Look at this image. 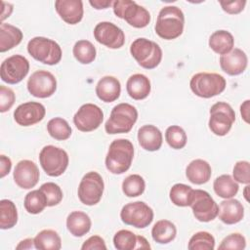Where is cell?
Instances as JSON below:
<instances>
[{"instance_id": "f546056e", "label": "cell", "mask_w": 250, "mask_h": 250, "mask_svg": "<svg viewBox=\"0 0 250 250\" xmlns=\"http://www.w3.org/2000/svg\"><path fill=\"white\" fill-rule=\"evenodd\" d=\"M213 188L218 196L228 199L232 198L238 192L239 186L230 175L224 174L215 179Z\"/></svg>"}, {"instance_id": "30bf717a", "label": "cell", "mask_w": 250, "mask_h": 250, "mask_svg": "<svg viewBox=\"0 0 250 250\" xmlns=\"http://www.w3.org/2000/svg\"><path fill=\"white\" fill-rule=\"evenodd\" d=\"M104 189L102 176L95 171L88 172L80 181L77 194L79 200L88 206L96 205L100 202Z\"/></svg>"}, {"instance_id": "d6a6232c", "label": "cell", "mask_w": 250, "mask_h": 250, "mask_svg": "<svg viewBox=\"0 0 250 250\" xmlns=\"http://www.w3.org/2000/svg\"><path fill=\"white\" fill-rule=\"evenodd\" d=\"M18 222V211L15 203L9 199L0 201V228L9 229L16 226Z\"/></svg>"}, {"instance_id": "9c48e42d", "label": "cell", "mask_w": 250, "mask_h": 250, "mask_svg": "<svg viewBox=\"0 0 250 250\" xmlns=\"http://www.w3.org/2000/svg\"><path fill=\"white\" fill-rule=\"evenodd\" d=\"M234 121L235 112L229 104L218 102L211 106L208 126L215 135L226 136L231 129Z\"/></svg>"}, {"instance_id": "7bdbcfd3", "label": "cell", "mask_w": 250, "mask_h": 250, "mask_svg": "<svg viewBox=\"0 0 250 250\" xmlns=\"http://www.w3.org/2000/svg\"><path fill=\"white\" fill-rule=\"evenodd\" d=\"M233 179L235 182L240 184L248 185L250 183V164L246 160L237 161L234 164L232 171Z\"/></svg>"}, {"instance_id": "816d5d0a", "label": "cell", "mask_w": 250, "mask_h": 250, "mask_svg": "<svg viewBox=\"0 0 250 250\" xmlns=\"http://www.w3.org/2000/svg\"><path fill=\"white\" fill-rule=\"evenodd\" d=\"M136 249H150L148 241L142 235H137V244Z\"/></svg>"}, {"instance_id": "277c9868", "label": "cell", "mask_w": 250, "mask_h": 250, "mask_svg": "<svg viewBox=\"0 0 250 250\" xmlns=\"http://www.w3.org/2000/svg\"><path fill=\"white\" fill-rule=\"evenodd\" d=\"M226 79L219 73L198 72L194 74L189 82L190 90L200 98L209 99L225 91Z\"/></svg>"}, {"instance_id": "f5cc1de1", "label": "cell", "mask_w": 250, "mask_h": 250, "mask_svg": "<svg viewBox=\"0 0 250 250\" xmlns=\"http://www.w3.org/2000/svg\"><path fill=\"white\" fill-rule=\"evenodd\" d=\"M249 189V186L247 185L246 187H245V189H244V197H245V199H246V201H249V198H248V193H247V190Z\"/></svg>"}, {"instance_id": "f907efd6", "label": "cell", "mask_w": 250, "mask_h": 250, "mask_svg": "<svg viewBox=\"0 0 250 250\" xmlns=\"http://www.w3.org/2000/svg\"><path fill=\"white\" fill-rule=\"evenodd\" d=\"M35 248L34 246V239L32 238H26L21 240L18 245H17V249H31V248Z\"/></svg>"}, {"instance_id": "f35d334b", "label": "cell", "mask_w": 250, "mask_h": 250, "mask_svg": "<svg viewBox=\"0 0 250 250\" xmlns=\"http://www.w3.org/2000/svg\"><path fill=\"white\" fill-rule=\"evenodd\" d=\"M165 140L172 148L181 149L187 145V134L182 127L172 125L166 129Z\"/></svg>"}, {"instance_id": "8d00e7d4", "label": "cell", "mask_w": 250, "mask_h": 250, "mask_svg": "<svg viewBox=\"0 0 250 250\" xmlns=\"http://www.w3.org/2000/svg\"><path fill=\"white\" fill-rule=\"evenodd\" d=\"M146 188V183L142 176L138 174L129 175L122 183V191L128 197H137L143 194Z\"/></svg>"}, {"instance_id": "6da1fadb", "label": "cell", "mask_w": 250, "mask_h": 250, "mask_svg": "<svg viewBox=\"0 0 250 250\" xmlns=\"http://www.w3.org/2000/svg\"><path fill=\"white\" fill-rule=\"evenodd\" d=\"M184 25L185 16L183 11L177 6H165L158 13L154 29L162 39L173 40L182 35Z\"/></svg>"}, {"instance_id": "74e56055", "label": "cell", "mask_w": 250, "mask_h": 250, "mask_svg": "<svg viewBox=\"0 0 250 250\" xmlns=\"http://www.w3.org/2000/svg\"><path fill=\"white\" fill-rule=\"evenodd\" d=\"M189 250H213L215 248V238L207 231L194 233L188 244Z\"/></svg>"}, {"instance_id": "4dcf8cb0", "label": "cell", "mask_w": 250, "mask_h": 250, "mask_svg": "<svg viewBox=\"0 0 250 250\" xmlns=\"http://www.w3.org/2000/svg\"><path fill=\"white\" fill-rule=\"evenodd\" d=\"M34 246L39 250H60L62 239L54 229H43L34 237Z\"/></svg>"}, {"instance_id": "d4e9b609", "label": "cell", "mask_w": 250, "mask_h": 250, "mask_svg": "<svg viewBox=\"0 0 250 250\" xmlns=\"http://www.w3.org/2000/svg\"><path fill=\"white\" fill-rule=\"evenodd\" d=\"M212 175L210 164L203 159H194L187 166L186 176L188 180L194 185H203L207 183Z\"/></svg>"}, {"instance_id": "5bb4252c", "label": "cell", "mask_w": 250, "mask_h": 250, "mask_svg": "<svg viewBox=\"0 0 250 250\" xmlns=\"http://www.w3.org/2000/svg\"><path fill=\"white\" fill-rule=\"evenodd\" d=\"M27 90L33 97L49 98L57 90V79L50 71L37 70L28 78Z\"/></svg>"}, {"instance_id": "1f68e13d", "label": "cell", "mask_w": 250, "mask_h": 250, "mask_svg": "<svg viewBox=\"0 0 250 250\" xmlns=\"http://www.w3.org/2000/svg\"><path fill=\"white\" fill-rule=\"evenodd\" d=\"M194 189L185 184H175L169 192L170 200L179 207L190 206L193 199Z\"/></svg>"}, {"instance_id": "7c38bea8", "label": "cell", "mask_w": 250, "mask_h": 250, "mask_svg": "<svg viewBox=\"0 0 250 250\" xmlns=\"http://www.w3.org/2000/svg\"><path fill=\"white\" fill-rule=\"evenodd\" d=\"M29 71V62L21 55H13L3 61L0 66L1 79L8 84L20 83Z\"/></svg>"}, {"instance_id": "484cf974", "label": "cell", "mask_w": 250, "mask_h": 250, "mask_svg": "<svg viewBox=\"0 0 250 250\" xmlns=\"http://www.w3.org/2000/svg\"><path fill=\"white\" fill-rule=\"evenodd\" d=\"M92 226L90 217L82 211H73L66 218V228L75 237H81L89 232Z\"/></svg>"}, {"instance_id": "7dc6e473", "label": "cell", "mask_w": 250, "mask_h": 250, "mask_svg": "<svg viewBox=\"0 0 250 250\" xmlns=\"http://www.w3.org/2000/svg\"><path fill=\"white\" fill-rule=\"evenodd\" d=\"M12 168V161L11 159L2 154L0 155V177L4 178L6 175H8Z\"/></svg>"}, {"instance_id": "b9f144b4", "label": "cell", "mask_w": 250, "mask_h": 250, "mask_svg": "<svg viewBox=\"0 0 250 250\" xmlns=\"http://www.w3.org/2000/svg\"><path fill=\"white\" fill-rule=\"evenodd\" d=\"M246 246V239L245 237L238 233H230L228 236H226L221 244L219 245V249L220 250H227V249H234V250H240V249H244Z\"/></svg>"}, {"instance_id": "ab89813d", "label": "cell", "mask_w": 250, "mask_h": 250, "mask_svg": "<svg viewBox=\"0 0 250 250\" xmlns=\"http://www.w3.org/2000/svg\"><path fill=\"white\" fill-rule=\"evenodd\" d=\"M113 244L117 250H134L137 244V235L128 229H120L113 236Z\"/></svg>"}, {"instance_id": "8fae6325", "label": "cell", "mask_w": 250, "mask_h": 250, "mask_svg": "<svg viewBox=\"0 0 250 250\" xmlns=\"http://www.w3.org/2000/svg\"><path fill=\"white\" fill-rule=\"evenodd\" d=\"M121 221L137 229L148 227L153 220L152 209L143 201L130 202L124 205L120 211Z\"/></svg>"}, {"instance_id": "44dd1931", "label": "cell", "mask_w": 250, "mask_h": 250, "mask_svg": "<svg viewBox=\"0 0 250 250\" xmlns=\"http://www.w3.org/2000/svg\"><path fill=\"white\" fill-rule=\"evenodd\" d=\"M218 216L224 224L234 225L243 219L244 207L239 200L228 198L220 203Z\"/></svg>"}, {"instance_id": "4316f807", "label": "cell", "mask_w": 250, "mask_h": 250, "mask_svg": "<svg viewBox=\"0 0 250 250\" xmlns=\"http://www.w3.org/2000/svg\"><path fill=\"white\" fill-rule=\"evenodd\" d=\"M22 32L20 28L10 23L0 24V52L4 53L19 45L22 40Z\"/></svg>"}, {"instance_id": "681fc988", "label": "cell", "mask_w": 250, "mask_h": 250, "mask_svg": "<svg viewBox=\"0 0 250 250\" xmlns=\"http://www.w3.org/2000/svg\"><path fill=\"white\" fill-rule=\"evenodd\" d=\"M249 104H250V101L249 100H246L241 105H240V113H241V116L243 118V120L246 122V123H249Z\"/></svg>"}, {"instance_id": "e575fe53", "label": "cell", "mask_w": 250, "mask_h": 250, "mask_svg": "<svg viewBox=\"0 0 250 250\" xmlns=\"http://www.w3.org/2000/svg\"><path fill=\"white\" fill-rule=\"evenodd\" d=\"M47 131L53 139L58 141L67 140L72 132L68 122L62 117H55L49 120L47 124Z\"/></svg>"}, {"instance_id": "e0dca14e", "label": "cell", "mask_w": 250, "mask_h": 250, "mask_svg": "<svg viewBox=\"0 0 250 250\" xmlns=\"http://www.w3.org/2000/svg\"><path fill=\"white\" fill-rule=\"evenodd\" d=\"M45 106L37 102H27L20 104L14 111V119L21 126L34 125L45 117Z\"/></svg>"}, {"instance_id": "8992f818", "label": "cell", "mask_w": 250, "mask_h": 250, "mask_svg": "<svg viewBox=\"0 0 250 250\" xmlns=\"http://www.w3.org/2000/svg\"><path fill=\"white\" fill-rule=\"evenodd\" d=\"M27 52L34 60L48 65L59 63L62 56V49L56 41L42 36L28 41Z\"/></svg>"}, {"instance_id": "60d3db41", "label": "cell", "mask_w": 250, "mask_h": 250, "mask_svg": "<svg viewBox=\"0 0 250 250\" xmlns=\"http://www.w3.org/2000/svg\"><path fill=\"white\" fill-rule=\"evenodd\" d=\"M39 189L44 193V195L46 197L47 206L52 207V206H56L59 203H61L63 195H62V191L60 186H58L57 184L48 182V183L43 184Z\"/></svg>"}, {"instance_id": "83f0119b", "label": "cell", "mask_w": 250, "mask_h": 250, "mask_svg": "<svg viewBox=\"0 0 250 250\" xmlns=\"http://www.w3.org/2000/svg\"><path fill=\"white\" fill-rule=\"evenodd\" d=\"M208 44L215 53L223 56L233 49L234 38L232 34L227 30H217L210 35Z\"/></svg>"}, {"instance_id": "9a60e30c", "label": "cell", "mask_w": 250, "mask_h": 250, "mask_svg": "<svg viewBox=\"0 0 250 250\" xmlns=\"http://www.w3.org/2000/svg\"><path fill=\"white\" fill-rule=\"evenodd\" d=\"M103 120V110L94 104H82L73 116V123L81 132H91L98 129Z\"/></svg>"}, {"instance_id": "cb8c5ba5", "label": "cell", "mask_w": 250, "mask_h": 250, "mask_svg": "<svg viewBox=\"0 0 250 250\" xmlns=\"http://www.w3.org/2000/svg\"><path fill=\"white\" fill-rule=\"evenodd\" d=\"M126 90L128 95L136 101L146 99L151 90L149 79L142 74L136 73L131 75L126 83Z\"/></svg>"}, {"instance_id": "ee69618b", "label": "cell", "mask_w": 250, "mask_h": 250, "mask_svg": "<svg viewBox=\"0 0 250 250\" xmlns=\"http://www.w3.org/2000/svg\"><path fill=\"white\" fill-rule=\"evenodd\" d=\"M16 100L14 91L4 85L0 86V112H6L9 110Z\"/></svg>"}, {"instance_id": "ac0fdd59", "label": "cell", "mask_w": 250, "mask_h": 250, "mask_svg": "<svg viewBox=\"0 0 250 250\" xmlns=\"http://www.w3.org/2000/svg\"><path fill=\"white\" fill-rule=\"evenodd\" d=\"M14 181L23 189H29L34 188L40 177V173L37 165L31 160H21L18 162L14 169Z\"/></svg>"}, {"instance_id": "836d02e7", "label": "cell", "mask_w": 250, "mask_h": 250, "mask_svg": "<svg viewBox=\"0 0 250 250\" xmlns=\"http://www.w3.org/2000/svg\"><path fill=\"white\" fill-rule=\"evenodd\" d=\"M74 58L82 64H89L96 59V48L88 40L77 41L72 50Z\"/></svg>"}, {"instance_id": "ba28073f", "label": "cell", "mask_w": 250, "mask_h": 250, "mask_svg": "<svg viewBox=\"0 0 250 250\" xmlns=\"http://www.w3.org/2000/svg\"><path fill=\"white\" fill-rule=\"evenodd\" d=\"M67 152L58 146H45L39 153V162L42 169L50 177H59L68 166Z\"/></svg>"}, {"instance_id": "c3c4849f", "label": "cell", "mask_w": 250, "mask_h": 250, "mask_svg": "<svg viewBox=\"0 0 250 250\" xmlns=\"http://www.w3.org/2000/svg\"><path fill=\"white\" fill-rule=\"evenodd\" d=\"M90 5L92 7H94L97 10H102V9H106L108 8L110 5H112V1L110 0H104V1H101V0H90L89 1Z\"/></svg>"}, {"instance_id": "52a82bcc", "label": "cell", "mask_w": 250, "mask_h": 250, "mask_svg": "<svg viewBox=\"0 0 250 250\" xmlns=\"http://www.w3.org/2000/svg\"><path fill=\"white\" fill-rule=\"evenodd\" d=\"M113 13L119 19L136 28H144L150 21L149 12L132 0H115L112 2Z\"/></svg>"}, {"instance_id": "4fadbf2b", "label": "cell", "mask_w": 250, "mask_h": 250, "mask_svg": "<svg viewBox=\"0 0 250 250\" xmlns=\"http://www.w3.org/2000/svg\"><path fill=\"white\" fill-rule=\"evenodd\" d=\"M190 207L195 219L203 223L213 221L219 212V206L215 200L206 190L202 189H194Z\"/></svg>"}, {"instance_id": "ffe728a7", "label": "cell", "mask_w": 250, "mask_h": 250, "mask_svg": "<svg viewBox=\"0 0 250 250\" xmlns=\"http://www.w3.org/2000/svg\"><path fill=\"white\" fill-rule=\"evenodd\" d=\"M55 9L61 19L68 24L81 21L84 14L83 2L80 0H57Z\"/></svg>"}, {"instance_id": "7402d4cb", "label": "cell", "mask_w": 250, "mask_h": 250, "mask_svg": "<svg viewBox=\"0 0 250 250\" xmlns=\"http://www.w3.org/2000/svg\"><path fill=\"white\" fill-rule=\"evenodd\" d=\"M121 93V84L119 80L110 75L101 78L96 85L97 97L104 103H112L116 101Z\"/></svg>"}, {"instance_id": "f6af8a7d", "label": "cell", "mask_w": 250, "mask_h": 250, "mask_svg": "<svg viewBox=\"0 0 250 250\" xmlns=\"http://www.w3.org/2000/svg\"><path fill=\"white\" fill-rule=\"evenodd\" d=\"M220 5L226 13H228L229 15H236V14L241 13L244 10L246 1L245 0L220 1Z\"/></svg>"}, {"instance_id": "bcb514c9", "label": "cell", "mask_w": 250, "mask_h": 250, "mask_svg": "<svg viewBox=\"0 0 250 250\" xmlns=\"http://www.w3.org/2000/svg\"><path fill=\"white\" fill-rule=\"evenodd\" d=\"M82 250H105L106 249V245L104 243V240L99 236V235H92L91 237H89L87 240L84 241V243L81 246Z\"/></svg>"}, {"instance_id": "d6986e66", "label": "cell", "mask_w": 250, "mask_h": 250, "mask_svg": "<svg viewBox=\"0 0 250 250\" xmlns=\"http://www.w3.org/2000/svg\"><path fill=\"white\" fill-rule=\"evenodd\" d=\"M248 59L244 51L238 48L232 49L229 53L220 57V66L229 75H239L247 67Z\"/></svg>"}, {"instance_id": "d590c367", "label": "cell", "mask_w": 250, "mask_h": 250, "mask_svg": "<svg viewBox=\"0 0 250 250\" xmlns=\"http://www.w3.org/2000/svg\"><path fill=\"white\" fill-rule=\"evenodd\" d=\"M23 205L29 214H39L47 206V200L40 189H35L25 195Z\"/></svg>"}, {"instance_id": "603a6c76", "label": "cell", "mask_w": 250, "mask_h": 250, "mask_svg": "<svg viewBox=\"0 0 250 250\" xmlns=\"http://www.w3.org/2000/svg\"><path fill=\"white\" fill-rule=\"evenodd\" d=\"M162 133L154 125H144L138 131V142L145 150H158L162 146Z\"/></svg>"}, {"instance_id": "f1b7e54d", "label": "cell", "mask_w": 250, "mask_h": 250, "mask_svg": "<svg viewBox=\"0 0 250 250\" xmlns=\"http://www.w3.org/2000/svg\"><path fill=\"white\" fill-rule=\"evenodd\" d=\"M177 229L175 225L168 220L157 221L151 229L153 240L159 244H167L175 239Z\"/></svg>"}, {"instance_id": "2e32d148", "label": "cell", "mask_w": 250, "mask_h": 250, "mask_svg": "<svg viewBox=\"0 0 250 250\" xmlns=\"http://www.w3.org/2000/svg\"><path fill=\"white\" fill-rule=\"evenodd\" d=\"M94 37L109 49H119L125 43L123 30L110 21H101L94 28Z\"/></svg>"}, {"instance_id": "7a4b0ae2", "label": "cell", "mask_w": 250, "mask_h": 250, "mask_svg": "<svg viewBox=\"0 0 250 250\" xmlns=\"http://www.w3.org/2000/svg\"><path fill=\"white\" fill-rule=\"evenodd\" d=\"M133 157V144L126 139H116L109 145L105 156V167L112 174H123L131 167Z\"/></svg>"}, {"instance_id": "3957f363", "label": "cell", "mask_w": 250, "mask_h": 250, "mask_svg": "<svg viewBox=\"0 0 250 250\" xmlns=\"http://www.w3.org/2000/svg\"><path fill=\"white\" fill-rule=\"evenodd\" d=\"M137 119L138 111L135 106L127 103L118 104L111 109L110 116L104 124V130L111 135L129 133Z\"/></svg>"}, {"instance_id": "5b68a950", "label": "cell", "mask_w": 250, "mask_h": 250, "mask_svg": "<svg viewBox=\"0 0 250 250\" xmlns=\"http://www.w3.org/2000/svg\"><path fill=\"white\" fill-rule=\"evenodd\" d=\"M130 53L146 69L155 68L162 60V50L157 43L146 38H137L130 46Z\"/></svg>"}]
</instances>
